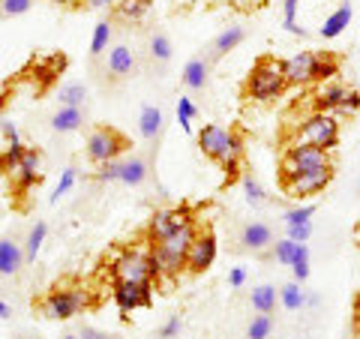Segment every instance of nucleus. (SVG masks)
<instances>
[{"label":"nucleus","mask_w":360,"mask_h":339,"mask_svg":"<svg viewBox=\"0 0 360 339\" xmlns=\"http://www.w3.org/2000/svg\"><path fill=\"white\" fill-rule=\"evenodd\" d=\"M276 331V319L274 312H252V319L246 321L243 339H270Z\"/></svg>","instance_id":"27"},{"label":"nucleus","mask_w":360,"mask_h":339,"mask_svg":"<svg viewBox=\"0 0 360 339\" xmlns=\"http://www.w3.org/2000/svg\"><path fill=\"white\" fill-rule=\"evenodd\" d=\"M315 108L319 111H336V115H354L360 108V94L354 87L340 84V82H324L315 90Z\"/></svg>","instance_id":"9"},{"label":"nucleus","mask_w":360,"mask_h":339,"mask_svg":"<svg viewBox=\"0 0 360 339\" xmlns=\"http://www.w3.org/2000/svg\"><path fill=\"white\" fill-rule=\"evenodd\" d=\"M279 303H283V309H288V312L307 309V288H303V282H297V279L283 282V286H279Z\"/></svg>","instance_id":"25"},{"label":"nucleus","mask_w":360,"mask_h":339,"mask_svg":"<svg viewBox=\"0 0 360 339\" xmlns=\"http://www.w3.org/2000/svg\"><path fill=\"white\" fill-rule=\"evenodd\" d=\"M285 70V84L288 87H303L315 82H330L340 72V58L330 51H297L288 60H283Z\"/></svg>","instance_id":"1"},{"label":"nucleus","mask_w":360,"mask_h":339,"mask_svg":"<svg viewBox=\"0 0 360 339\" xmlns=\"http://www.w3.org/2000/svg\"><path fill=\"white\" fill-rule=\"evenodd\" d=\"M354 309L360 312V291H357V298H354Z\"/></svg>","instance_id":"48"},{"label":"nucleus","mask_w":360,"mask_h":339,"mask_svg":"<svg viewBox=\"0 0 360 339\" xmlns=\"http://www.w3.org/2000/svg\"><path fill=\"white\" fill-rule=\"evenodd\" d=\"M13 307H9V303L4 300V298H0V321H9V319H13Z\"/></svg>","instance_id":"44"},{"label":"nucleus","mask_w":360,"mask_h":339,"mask_svg":"<svg viewBox=\"0 0 360 339\" xmlns=\"http://www.w3.org/2000/svg\"><path fill=\"white\" fill-rule=\"evenodd\" d=\"M75 180H78V172H75V165H70V168H63V177H60V184H58V189L51 192V205H58V201L70 192L72 186H75Z\"/></svg>","instance_id":"38"},{"label":"nucleus","mask_w":360,"mask_h":339,"mask_svg":"<svg viewBox=\"0 0 360 339\" xmlns=\"http://www.w3.org/2000/svg\"><path fill=\"white\" fill-rule=\"evenodd\" d=\"M94 70H99L103 84L127 82V78H132L135 70H139V54H135V49H129V42H115Z\"/></svg>","instance_id":"6"},{"label":"nucleus","mask_w":360,"mask_h":339,"mask_svg":"<svg viewBox=\"0 0 360 339\" xmlns=\"http://www.w3.org/2000/svg\"><path fill=\"white\" fill-rule=\"evenodd\" d=\"M189 219H193V213H189L186 207H174V210H156L150 222H148V237L150 243L153 241H162L165 234H172L174 229H180V225H186Z\"/></svg>","instance_id":"17"},{"label":"nucleus","mask_w":360,"mask_h":339,"mask_svg":"<svg viewBox=\"0 0 360 339\" xmlns=\"http://www.w3.org/2000/svg\"><path fill=\"white\" fill-rule=\"evenodd\" d=\"M229 282H231L234 291H240V288L246 286V270H243V267H234L231 274H229Z\"/></svg>","instance_id":"43"},{"label":"nucleus","mask_w":360,"mask_h":339,"mask_svg":"<svg viewBox=\"0 0 360 339\" xmlns=\"http://www.w3.org/2000/svg\"><path fill=\"white\" fill-rule=\"evenodd\" d=\"M295 250L297 243L291 241V237H279V241H274V246H270V255L276 264H291V258H295Z\"/></svg>","instance_id":"31"},{"label":"nucleus","mask_w":360,"mask_h":339,"mask_svg":"<svg viewBox=\"0 0 360 339\" xmlns=\"http://www.w3.org/2000/svg\"><path fill=\"white\" fill-rule=\"evenodd\" d=\"M84 307H87V291L82 286L60 288V282L45 291L39 300H33V309H37L39 315H45V319H54V321L72 319V315H78Z\"/></svg>","instance_id":"4"},{"label":"nucleus","mask_w":360,"mask_h":339,"mask_svg":"<svg viewBox=\"0 0 360 339\" xmlns=\"http://www.w3.org/2000/svg\"><path fill=\"white\" fill-rule=\"evenodd\" d=\"M270 339H274V336H270Z\"/></svg>","instance_id":"51"},{"label":"nucleus","mask_w":360,"mask_h":339,"mask_svg":"<svg viewBox=\"0 0 360 339\" xmlns=\"http://www.w3.org/2000/svg\"><path fill=\"white\" fill-rule=\"evenodd\" d=\"M234 241H238V246H234L238 252L262 255L264 250H270V246H274L276 234H274V229H270L264 219H246V222H240L238 237H234Z\"/></svg>","instance_id":"13"},{"label":"nucleus","mask_w":360,"mask_h":339,"mask_svg":"<svg viewBox=\"0 0 360 339\" xmlns=\"http://www.w3.org/2000/svg\"><path fill=\"white\" fill-rule=\"evenodd\" d=\"M352 15H354L352 0H342V4L336 6L328 18H324V25L319 27V37H321V39H336L348 25H352Z\"/></svg>","instance_id":"22"},{"label":"nucleus","mask_w":360,"mask_h":339,"mask_svg":"<svg viewBox=\"0 0 360 339\" xmlns=\"http://www.w3.org/2000/svg\"><path fill=\"white\" fill-rule=\"evenodd\" d=\"M129 148V139L123 132H117L115 127H96L94 132L87 135V144H84V153L94 165H103L111 162Z\"/></svg>","instance_id":"8"},{"label":"nucleus","mask_w":360,"mask_h":339,"mask_svg":"<svg viewBox=\"0 0 360 339\" xmlns=\"http://www.w3.org/2000/svg\"><path fill=\"white\" fill-rule=\"evenodd\" d=\"M45 234H49V225H45V219H37L27 229V234H25V258H27V264L37 262V252H39V246L45 241Z\"/></svg>","instance_id":"28"},{"label":"nucleus","mask_w":360,"mask_h":339,"mask_svg":"<svg viewBox=\"0 0 360 339\" xmlns=\"http://www.w3.org/2000/svg\"><path fill=\"white\" fill-rule=\"evenodd\" d=\"M162 129H165V111L160 105H144L141 115H139V135H141V141H148V148H160Z\"/></svg>","instance_id":"20"},{"label":"nucleus","mask_w":360,"mask_h":339,"mask_svg":"<svg viewBox=\"0 0 360 339\" xmlns=\"http://www.w3.org/2000/svg\"><path fill=\"white\" fill-rule=\"evenodd\" d=\"M324 165H333L330 153L324 148H312V144H288L283 160H279V180L303 174V172H315V168H324Z\"/></svg>","instance_id":"7"},{"label":"nucleus","mask_w":360,"mask_h":339,"mask_svg":"<svg viewBox=\"0 0 360 339\" xmlns=\"http://www.w3.org/2000/svg\"><path fill=\"white\" fill-rule=\"evenodd\" d=\"M330 180H333V165H324V168H315V172L283 177L279 186H283V192L291 201H303V198H312V196H319V192H324Z\"/></svg>","instance_id":"10"},{"label":"nucleus","mask_w":360,"mask_h":339,"mask_svg":"<svg viewBox=\"0 0 360 339\" xmlns=\"http://www.w3.org/2000/svg\"><path fill=\"white\" fill-rule=\"evenodd\" d=\"M37 0H0V21L6 18H18V15H27Z\"/></svg>","instance_id":"33"},{"label":"nucleus","mask_w":360,"mask_h":339,"mask_svg":"<svg viewBox=\"0 0 360 339\" xmlns=\"http://www.w3.org/2000/svg\"><path fill=\"white\" fill-rule=\"evenodd\" d=\"M172 39L165 37L162 30H150L148 39H144V60H148L150 70L162 72L168 63H172Z\"/></svg>","instance_id":"18"},{"label":"nucleus","mask_w":360,"mask_h":339,"mask_svg":"<svg viewBox=\"0 0 360 339\" xmlns=\"http://www.w3.org/2000/svg\"><path fill=\"white\" fill-rule=\"evenodd\" d=\"M213 262H217V234H213V229L205 222V225H198L193 243H189L186 270L198 276V274H205V270H207Z\"/></svg>","instance_id":"11"},{"label":"nucleus","mask_w":360,"mask_h":339,"mask_svg":"<svg viewBox=\"0 0 360 339\" xmlns=\"http://www.w3.org/2000/svg\"><path fill=\"white\" fill-rule=\"evenodd\" d=\"M78 336H82V339H120L115 333H105V331H99V327H90V324L78 327Z\"/></svg>","instance_id":"42"},{"label":"nucleus","mask_w":360,"mask_h":339,"mask_svg":"<svg viewBox=\"0 0 360 339\" xmlns=\"http://www.w3.org/2000/svg\"><path fill=\"white\" fill-rule=\"evenodd\" d=\"M111 39H115V21L103 18L94 27V39H90V63H94V66L105 58V51L111 49Z\"/></svg>","instance_id":"24"},{"label":"nucleus","mask_w":360,"mask_h":339,"mask_svg":"<svg viewBox=\"0 0 360 339\" xmlns=\"http://www.w3.org/2000/svg\"><path fill=\"white\" fill-rule=\"evenodd\" d=\"M63 339H82V336H78V331H66Z\"/></svg>","instance_id":"47"},{"label":"nucleus","mask_w":360,"mask_h":339,"mask_svg":"<svg viewBox=\"0 0 360 339\" xmlns=\"http://www.w3.org/2000/svg\"><path fill=\"white\" fill-rule=\"evenodd\" d=\"M315 205H303V207H288L285 213H283V222L285 225H303V222H312V217H315Z\"/></svg>","instance_id":"36"},{"label":"nucleus","mask_w":360,"mask_h":339,"mask_svg":"<svg viewBox=\"0 0 360 339\" xmlns=\"http://www.w3.org/2000/svg\"><path fill=\"white\" fill-rule=\"evenodd\" d=\"M357 234H360V222H357Z\"/></svg>","instance_id":"50"},{"label":"nucleus","mask_w":360,"mask_h":339,"mask_svg":"<svg viewBox=\"0 0 360 339\" xmlns=\"http://www.w3.org/2000/svg\"><path fill=\"white\" fill-rule=\"evenodd\" d=\"M246 39V30L240 27V25H231V27H225L222 33H219V37L217 39H213L210 45H207V51H205V58L210 60V63H217V60H222L225 58V54H229V51H234V49H238V45Z\"/></svg>","instance_id":"21"},{"label":"nucleus","mask_w":360,"mask_h":339,"mask_svg":"<svg viewBox=\"0 0 360 339\" xmlns=\"http://www.w3.org/2000/svg\"><path fill=\"white\" fill-rule=\"evenodd\" d=\"M291 144H312V148L333 151L340 144V120L330 111H315L312 117H307L291 135Z\"/></svg>","instance_id":"5"},{"label":"nucleus","mask_w":360,"mask_h":339,"mask_svg":"<svg viewBox=\"0 0 360 339\" xmlns=\"http://www.w3.org/2000/svg\"><path fill=\"white\" fill-rule=\"evenodd\" d=\"M115 303L120 307V312L150 309L153 307L150 282H115Z\"/></svg>","instance_id":"15"},{"label":"nucleus","mask_w":360,"mask_h":339,"mask_svg":"<svg viewBox=\"0 0 360 339\" xmlns=\"http://www.w3.org/2000/svg\"><path fill=\"white\" fill-rule=\"evenodd\" d=\"M58 103L72 108H87V87L82 82H70L58 90Z\"/></svg>","instance_id":"29"},{"label":"nucleus","mask_w":360,"mask_h":339,"mask_svg":"<svg viewBox=\"0 0 360 339\" xmlns=\"http://www.w3.org/2000/svg\"><path fill=\"white\" fill-rule=\"evenodd\" d=\"M210 70H213V63L205 54H195V58L186 60L184 72H180V82H184L186 90H193V94H205L210 84Z\"/></svg>","instance_id":"19"},{"label":"nucleus","mask_w":360,"mask_h":339,"mask_svg":"<svg viewBox=\"0 0 360 339\" xmlns=\"http://www.w3.org/2000/svg\"><path fill=\"white\" fill-rule=\"evenodd\" d=\"M160 148H148V153H129L120 160V186H144L153 172V160Z\"/></svg>","instance_id":"16"},{"label":"nucleus","mask_w":360,"mask_h":339,"mask_svg":"<svg viewBox=\"0 0 360 339\" xmlns=\"http://www.w3.org/2000/svg\"><path fill=\"white\" fill-rule=\"evenodd\" d=\"M288 267H291V274H295V279L307 286V279H309V246L307 243H297L295 258H291Z\"/></svg>","instance_id":"30"},{"label":"nucleus","mask_w":360,"mask_h":339,"mask_svg":"<svg viewBox=\"0 0 360 339\" xmlns=\"http://www.w3.org/2000/svg\"><path fill=\"white\" fill-rule=\"evenodd\" d=\"M148 4H150V0H123V4L117 6V18L139 21L144 13H148Z\"/></svg>","instance_id":"35"},{"label":"nucleus","mask_w":360,"mask_h":339,"mask_svg":"<svg viewBox=\"0 0 360 339\" xmlns=\"http://www.w3.org/2000/svg\"><path fill=\"white\" fill-rule=\"evenodd\" d=\"M276 303H279V288L274 282H262L258 288H252V295H250L252 312H276Z\"/></svg>","instance_id":"26"},{"label":"nucleus","mask_w":360,"mask_h":339,"mask_svg":"<svg viewBox=\"0 0 360 339\" xmlns=\"http://www.w3.org/2000/svg\"><path fill=\"white\" fill-rule=\"evenodd\" d=\"M82 4H84L87 9H105V6H108V0H82Z\"/></svg>","instance_id":"45"},{"label":"nucleus","mask_w":360,"mask_h":339,"mask_svg":"<svg viewBox=\"0 0 360 339\" xmlns=\"http://www.w3.org/2000/svg\"><path fill=\"white\" fill-rule=\"evenodd\" d=\"M0 132H4V139H6V148H13V151H21V139H18V129L9 123L6 117L0 120Z\"/></svg>","instance_id":"41"},{"label":"nucleus","mask_w":360,"mask_h":339,"mask_svg":"<svg viewBox=\"0 0 360 339\" xmlns=\"http://www.w3.org/2000/svg\"><path fill=\"white\" fill-rule=\"evenodd\" d=\"M198 117V108L195 103L189 96H180L177 99V120H180V127H184L186 132H193V120Z\"/></svg>","instance_id":"34"},{"label":"nucleus","mask_w":360,"mask_h":339,"mask_svg":"<svg viewBox=\"0 0 360 339\" xmlns=\"http://www.w3.org/2000/svg\"><path fill=\"white\" fill-rule=\"evenodd\" d=\"M84 120H87V111H84V108H72V105H60V108L49 117L51 129H54V132H60V135L82 129V127H84Z\"/></svg>","instance_id":"23"},{"label":"nucleus","mask_w":360,"mask_h":339,"mask_svg":"<svg viewBox=\"0 0 360 339\" xmlns=\"http://www.w3.org/2000/svg\"><path fill=\"white\" fill-rule=\"evenodd\" d=\"M243 196H246V201H250L252 207H264L267 205V192L262 189V184H258V180L252 177V174H246L243 177Z\"/></svg>","instance_id":"32"},{"label":"nucleus","mask_w":360,"mask_h":339,"mask_svg":"<svg viewBox=\"0 0 360 339\" xmlns=\"http://www.w3.org/2000/svg\"><path fill=\"white\" fill-rule=\"evenodd\" d=\"M285 237H291L295 243H307L312 237V222H303V225H285Z\"/></svg>","instance_id":"40"},{"label":"nucleus","mask_w":360,"mask_h":339,"mask_svg":"<svg viewBox=\"0 0 360 339\" xmlns=\"http://www.w3.org/2000/svg\"><path fill=\"white\" fill-rule=\"evenodd\" d=\"M51 4H60V6H78L82 0H51Z\"/></svg>","instance_id":"46"},{"label":"nucleus","mask_w":360,"mask_h":339,"mask_svg":"<svg viewBox=\"0 0 360 339\" xmlns=\"http://www.w3.org/2000/svg\"><path fill=\"white\" fill-rule=\"evenodd\" d=\"M198 151L225 172H234L243 160V141L238 139V132L222 129L217 123H207L198 129Z\"/></svg>","instance_id":"3"},{"label":"nucleus","mask_w":360,"mask_h":339,"mask_svg":"<svg viewBox=\"0 0 360 339\" xmlns=\"http://www.w3.org/2000/svg\"><path fill=\"white\" fill-rule=\"evenodd\" d=\"M27 339H42V336H27Z\"/></svg>","instance_id":"49"},{"label":"nucleus","mask_w":360,"mask_h":339,"mask_svg":"<svg viewBox=\"0 0 360 339\" xmlns=\"http://www.w3.org/2000/svg\"><path fill=\"white\" fill-rule=\"evenodd\" d=\"M96 184H120V160H111V162H103L96 168L94 174Z\"/></svg>","instance_id":"37"},{"label":"nucleus","mask_w":360,"mask_h":339,"mask_svg":"<svg viewBox=\"0 0 360 339\" xmlns=\"http://www.w3.org/2000/svg\"><path fill=\"white\" fill-rule=\"evenodd\" d=\"M111 274H115V282H153L150 252H141V250L123 252L120 258H115Z\"/></svg>","instance_id":"12"},{"label":"nucleus","mask_w":360,"mask_h":339,"mask_svg":"<svg viewBox=\"0 0 360 339\" xmlns=\"http://www.w3.org/2000/svg\"><path fill=\"white\" fill-rule=\"evenodd\" d=\"M180 331H184V319H180V315H172V319L156 331V339H177Z\"/></svg>","instance_id":"39"},{"label":"nucleus","mask_w":360,"mask_h":339,"mask_svg":"<svg viewBox=\"0 0 360 339\" xmlns=\"http://www.w3.org/2000/svg\"><path fill=\"white\" fill-rule=\"evenodd\" d=\"M285 70H283V60H276L274 54H262L250 75L243 82V96L246 99H255V103H270V99L283 96L285 94Z\"/></svg>","instance_id":"2"},{"label":"nucleus","mask_w":360,"mask_h":339,"mask_svg":"<svg viewBox=\"0 0 360 339\" xmlns=\"http://www.w3.org/2000/svg\"><path fill=\"white\" fill-rule=\"evenodd\" d=\"M25 267V237H21V231H6L0 237V279H15Z\"/></svg>","instance_id":"14"}]
</instances>
